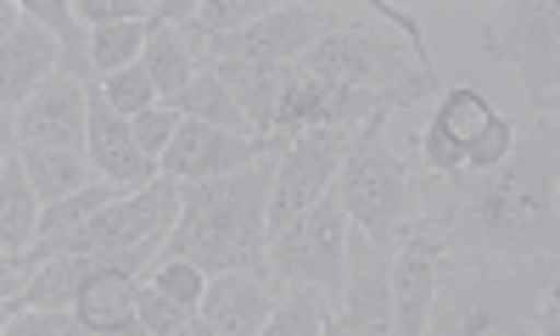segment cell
<instances>
[{
	"mask_svg": "<svg viewBox=\"0 0 560 336\" xmlns=\"http://www.w3.org/2000/svg\"><path fill=\"white\" fill-rule=\"evenodd\" d=\"M319 336H348V331L337 325V314H325V325H319Z\"/></svg>",
	"mask_w": 560,
	"mask_h": 336,
	"instance_id": "obj_44",
	"label": "cell"
},
{
	"mask_svg": "<svg viewBox=\"0 0 560 336\" xmlns=\"http://www.w3.org/2000/svg\"><path fill=\"white\" fill-rule=\"evenodd\" d=\"M560 258H488L438 253L427 336H533L538 309L555 298Z\"/></svg>",
	"mask_w": 560,
	"mask_h": 336,
	"instance_id": "obj_3",
	"label": "cell"
},
{
	"mask_svg": "<svg viewBox=\"0 0 560 336\" xmlns=\"http://www.w3.org/2000/svg\"><path fill=\"white\" fill-rule=\"evenodd\" d=\"M303 73H319L331 84H353V90H404L415 79L438 73V62H415V51L404 45V34L393 28H370L359 18H348L342 28H331L314 51L298 57Z\"/></svg>",
	"mask_w": 560,
	"mask_h": 336,
	"instance_id": "obj_9",
	"label": "cell"
},
{
	"mask_svg": "<svg viewBox=\"0 0 560 336\" xmlns=\"http://www.w3.org/2000/svg\"><path fill=\"white\" fill-rule=\"evenodd\" d=\"M18 309H23L18 298H0V331H7V325H12V314H18Z\"/></svg>",
	"mask_w": 560,
	"mask_h": 336,
	"instance_id": "obj_42",
	"label": "cell"
},
{
	"mask_svg": "<svg viewBox=\"0 0 560 336\" xmlns=\"http://www.w3.org/2000/svg\"><path fill=\"white\" fill-rule=\"evenodd\" d=\"M39 224V197L23 174V163H0V253H28Z\"/></svg>",
	"mask_w": 560,
	"mask_h": 336,
	"instance_id": "obj_24",
	"label": "cell"
},
{
	"mask_svg": "<svg viewBox=\"0 0 560 336\" xmlns=\"http://www.w3.org/2000/svg\"><path fill=\"white\" fill-rule=\"evenodd\" d=\"M432 286H438V253L420 247V242H398V253H393V320H398V336H427Z\"/></svg>",
	"mask_w": 560,
	"mask_h": 336,
	"instance_id": "obj_20",
	"label": "cell"
},
{
	"mask_svg": "<svg viewBox=\"0 0 560 336\" xmlns=\"http://www.w3.org/2000/svg\"><path fill=\"white\" fill-rule=\"evenodd\" d=\"M135 275L124 269V264H113V258H102V269L90 275L84 286H79V298H73V320H79V331L84 336H113L118 325H129L135 320Z\"/></svg>",
	"mask_w": 560,
	"mask_h": 336,
	"instance_id": "obj_19",
	"label": "cell"
},
{
	"mask_svg": "<svg viewBox=\"0 0 560 336\" xmlns=\"http://www.w3.org/2000/svg\"><path fill=\"white\" fill-rule=\"evenodd\" d=\"M275 286L269 280H253V275H208L202 286V303H197V320L213 331V336H258L275 314Z\"/></svg>",
	"mask_w": 560,
	"mask_h": 336,
	"instance_id": "obj_16",
	"label": "cell"
},
{
	"mask_svg": "<svg viewBox=\"0 0 560 336\" xmlns=\"http://www.w3.org/2000/svg\"><path fill=\"white\" fill-rule=\"evenodd\" d=\"M325 314H331V303H325L314 286H287V292L275 298V314L258 336H319Z\"/></svg>",
	"mask_w": 560,
	"mask_h": 336,
	"instance_id": "obj_27",
	"label": "cell"
},
{
	"mask_svg": "<svg viewBox=\"0 0 560 336\" xmlns=\"http://www.w3.org/2000/svg\"><path fill=\"white\" fill-rule=\"evenodd\" d=\"M51 73H57V39H51V28H39L34 18H23L7 34V45H0V107L18 113Z\"/></svg>",
	"mask_w": 560,
	"mask_h": 336,
	"instance_id": "obj_17",
	"label": "cell"
},
{
	"mask_svg": "<svg viewBox=\"0 0 560 336\" xmlns=\"http://www.w3.org/2000/svg\"><path fill=\"white\" fill-rule=\"evenodd\" d=\"M168 107H174V118H197V124H213V129H230V135H253L247 118H242V107L224 95V84H219L213 68H202ZM253 140H258V135H253Z\"/></svg>",
	"mask_w": 560,
	"mask_h": 336,
	"instance_id": "obj_25",
	"label": "cell"
},
{
	"mask_svg": "<svg viewBox=\"0 0 560 336\" xmlns=\"http://www.w3.org/2000/svg\"><path fill=\"white\" fill-rule=\"evenodd\" d=\"M96 84H102V102H107L118 118H140V113L158 107V90H152L147 73H140V62L124 68V73H107V79H96Z\"/></svg>",
	"mask_w": 560,
	"mask_h": 336,
	"instance_id": "obj_31",
	"label": "cell"
},
{
	"mask_svg": "<svg viewBox=\"0 0 560 336\" xmlns=\"http://www.w3.org/2000/svg\"><path fill=\"white\" fill-rule=\"evenodd\" d=\"M84 152V84L51 73L18 107V152Z\"/></svg>",
	"mask_w": 560,
	"mask_h": 336,
	"instance_id": "obj_14",
	"label": "cell"
},
{
	"mask_svg": "<svg viewBox=\"0 0 560 336\" xmlns=\"http://www.w3.org/2000/svg\"><path fill=\"white\" fill-rule=\"evenodd\" d=\"M224 95L242 107L247 129L269 147V129H275V113H280V95L292 84V62H213Z\"/></svg>",
	"mask_w": 560,
	"mask_h": 336,
	"instance_id": "obj_18",
	"label": "cell"
},
{
	"mask_svg": "<svg viewBox=\"0 0 560 336\" xmlns=\"http://www.w3.org/2000/svg\"><path fill=\"white\" fill-rule=\"evenodd\" d=\"M477 45H482V57L516 68L538 118H555V107H560V12L549 0H504V7H493Z\"/></svg>",
	"mask_w": 560,
	"mask_h": 336,
	"instance_id": "obj_6",
	"label": "cell"
},
{
	"mask_svg": "<svg viewBox=\"0 0 560 336\" xmlns=\"http://www.w3.org/2000/svg\"><path fill=\"white\" fill-rule=\"evenodd\" d=\"M174 129H179V118H174V107H163V102H158L152 113L129 118V135H135V147H140V158H147V163H163Z\"/></svg>",
	"mask_w": 560,
	"mask_h": 336,
	"instance_id": "obj_34",
	"label": "cell"
},
{
	"mask_svg": "<svg viewBox=\"0 0 560 336\" xmlns=\"http://www.w3.org/2000/svg\"><path fill=\"white\" fill-rule=\"evenodd\" d=\"M147 286H158V292L174 303V309H185V314H197V303H202V286H208V275L197 269V264H185V258H158L147 275H140Z\"/></svg>",
	"mask_w": 560,
	"mask_h": 336,
	"instance_id": "obj_30",
	"label": "cell"
},
{
	"mask_svg": "<svg viewBox=\"0 0 560 336\" xmlns=\"http://www.w3.org/2000/svg\"><path fill=\"white\" fill-rule=\"evenodd\" d=\"M140 45H147V23H118V28H96L90 34V73L107 79L140 62Z\"/></svg>",
	"mask_w": 560,
	"mask_h": 336,
	"instance_id": "obj_28",
	"label": "cell"
},
{
	"mask_svg": "<svg viewBox=\"0 0 560 336\" xmlns=\"http://www.w3.org/2000/svg\"><path fill=\"white\" fill-rule=\"evenodd\" d=\"M510 147H516V129H510L504 113H493V124L482 129V140H471V147H465L459 169H465V174H488V169H499V163L510 158Z\"/></svg>",
	"mask_w": 560,
	"mask_h": 336,
	"instance_id": "obj_32",
	"label": "cell"
},
{
	"mask_svg": "<svg viewBox=\"0 0 560 336\" xmlns=\"http://www.w3.org/2000/svg\"><path fill=\"white\" fill-rule=\"evenodd\" d=\"M140 73L152 79L158 102L168 107L174 95H179L185 84H191L202 68H197L191 45H185V34H179L174 23H158V18H147V45H140Z\"/></svg>",
	"mask_w": 560,
	"mask_h": 336,
	"instance_id": "obj_21",
	"label": "cell"
},
{
	"mask_svg": "<svg viewBox=\"0 0 560 336\" xmlns=\"http://www.w3.org/2000/svg\"><path fill=\"white\" fill-rule=\"evenodd\" d=\"M23 23V0H0V45H7V34Z\"/></svg>",
	"mask_w": 560,
	"mask_h": 336,
	"instance_id": "obj_40",
	"label": "cell"
},
{
	"mask_svg": "<svg viewBox=\"0 0 560 336\" xmlns=\"http://www.w3.org/2000/svg\"><path fill=\"white\" fill-rule=\"evenodd\" d=\"M348 12L342 7H325V0H280V7L269 18H258L253 28L242 34H197L191 23H185V45H191V57L197 68H213V62H298L303 51H314V45L342 28Z\"/></svg>",
	"mask_w": 560,
	"mask_h": 336,
	"instance_id": "obj_7",
	"label": "cell"
},
{
	"mask_svg": "<svg viewBox=\"0 0 560 336\" xmlns=\"http://www.w3.org/2000/svg\"><path fill=\"white\" fill-rule=\"evenodd\" d=\"M387 124L393 118H370L353 140V152L342 158L337 179H331V197L342 202L348 224L370 242H382L398 253L404 230L415 219V169L393 152L387 140Z\"/></svg>",
	"mask_w": 560,
	"mask_h": 336,
	"instance_id": "obj_4",
	"label": "cell"
},
{
	"mask_svg": "<svg viewBox=\"0 0 560 336\" xmlns=\"http://www.w3.org/2000/svg\"><path fill=\"white\" fill-rule=\"evenodd\" d=\"M18 158V113L0 107V163H12Z\"/></svg>",
	"mask_w": 560,
	"mask_h": 336,
	"instance_id": "obj_38",
	"label": "cell"
},
{
	"mask_svg": "<svg viewBox=\"0 0 560 336\" xmlns=\"http://www.w3.org/2000/svg\"><path fill=\"white\" fill-rule=\"evenodd\" d=\"M370 12H376V18H387L393 28H404V45H409V51H415V62H432V51H427V34H420L415 12L393 7V0H370Z\"/></svg>",
	"mask_w": 560,
	"mask_h": 336,
	"instance_id": "obj_37",
	"label": "cell"
},
{
	"mask_svg": "<svg viewBox=\"0 0 560 336\" xmlns=\"http://www.w3.org/2000/svg\"><path fill=\"white\" fill-rule=\"evenodd\" d=\"M533 336H560V303H555V298L538 309V320H533Z\"/></svg>",
	"mask_w": 560,
	"mask_h": 336,
	"instance_id": "obj_39",
	"label": "cell"
},
{
	"mask_svg": "<svg viewBox=\"0 0 560 336\" xmlns=\"http://www.w3.org/2000/svg\"><path fill=\"white\" fill-rule=\"evenodd\" d=\"M280 7V0H197V12H191V28L219 39V34H242L253 28L258 18H269Z\"/></svg>",
	"mask_w": 560,
	"mask_h": 336,
	"instance_id": "obj_29",
	"label": "cell"
},
{
	"mask_svg": "<svg viewBox=\"0 0 560 336\" xmlns=\"http://www.w3.org/2000/svg\"><path fill=\"white\" fill-rule=\"evenodd\" d=\"M135 320L147 325L152 336H168V331H179V325L191 320V314H185V309H174V303L158 292V286H147V280H140V286H135Z\"/></svg>",
	"mask_w": 560,
	"mask_h": 336,
	"instance_id": "obj_35",
	"label": "cell"
},
{
	"mask_svg": "<svg viewBox=\"0 0 560 336\" xmlns=\"http://www.w3.org/2000/svg\"><path fill=\"white\" fill-rule=\"evenodd\" d=\"M258 158H269L264 140L230 135V129H213V124H197V118H179V129H174V140H168L158 174H168L174 185H191V179L242 174V169H253Z\"/></svg>",
	"mask_w": 560,
	"mask_h": 336,
	"instance_id": "obj_12",
	"label": "cell"
},
{
	"mask_svg": "<svg viewBox=\"0 0 560 336\" xmlns=\"http://www.w3.org/2000/svg\"><path fill=\"white\" fill-rule=\"evenodd\" d=\"M404 242L432 253L560 258V129L538 118L488 174L415 169V219Z\"/></svg>",
	"mask_w": 560,
	"mask_h": 336,
	"instance_id": "obj_1",
	"label": "cell"
},
{
	"mask_svg": "<svg viewBox=\"0 0 560 336\" xmlns=\"http://www.w3.org/2000/svg\"><path fill=\"white\" fill-rule=\"evenodd\" d=\"M348 213L342 202L325 190V197L298 213L280 235H269V286L287 292V286H314L325 303L342 298V275H348Z\"/></svg>",
	"mask_w": 560,
	"mask_h": 336,
	"instance_id": "obj_8",
	"label": "cell"
},
{
	"mask_svg": "<svg viewBox=\"0 0 560 336\" xmlns=\"http://www.w3.org/2000/svg\"><path fill=\"white\" fill-rule=\"evenodd\" d=\"M23 18H34L39 28H51L57 39V73L73 79V84H90V34L84 23L73 18V0H23Z\"/></svg>",
	"mask_w": 560,
	"mask_h": 336,
	"instance_id": "obj_22",
	"label": "cell"
},
{
	"mask_svg": "<svg viewBox=\"0 0 560 336\" xmlns=\"http://www.w3.org/2000/svg\"><path fill=\"white\" fill-rule=\"evenodd\" d=\"M168 336H213V331H208V325H202V320H197V314H191V320H185V325H179V331H168Z\"/></svg>",
	"mask_w": 560,
	"mask_h": 336,
	"instance_id": "obj_41",
	"label": "cell"
},
{
	"mask_svg": "<svg viewBox=\"0 0 560 336\" xmlns=\"http://www.w3.org/2000/svg\"><path fill=\"white\" fill-rule=\"evenodd\" d=\"M337 325L348 336H398L393 320V247L370 242V235H348V275L337 298Z\"/></svg>",
	"mask_w": 560,
	"mask_h": 336,
	"instance_id": "obj_11",
	"label": "cell"
},
{
	"mask_svg": "<svg viewBox=\"0 0 560 336\" xmlns=\"http://www.w3.org/2000/svg\"><path fill=\"white\" fill-rule=\"evenodd\" d=\"M359 129H303L298 140H287V147L275 152V185H269V213H264L269 235H280L298 213H308L325 190H331Z\"/></svg>",
	"mask_w": 560,
	"mask_h": 336,
	"instance_id": "obj_10",
	"label": "cell"
},
{
	"mask_svg": "<svg viewBox=\"0 0 560 336\" xmlns=\"http://www.w3.org/2000/svg\"><path fill=\"white\" fill-rule=\"evenodd\" d=\"M0 336H84V331H79V320L62 314V309H18L12 325L0 331Z\"/></svg>",
	"mask_w": 560,
	"mask_h": 336,
	"instance_id": "obj_36",
	"label": "cell"
},
{
	"mask_svg": "<svg viewBox=\"0 0 560 336\" xmlns=\"http://www.w3.org/2000/svg\"><path fill=\"white\" fill-rule=\"evenodd\" d=\"M113 336H152V331H147V325H140V320H129V325H118Z\"/></svg>",
	"mask_w": 560,
	"mask_h": 336,
	"instance_id": "obj_43",
	"label": "cell"
},
{
	"mask_svg": "<svg viewBox=\"0 0 560 336\" xmlns=\"http://www.w3.org/2000/svg\"><path fill=\"white\" fill-rule=\"evenodd\" d=\"M269 185L275 158H258L242 174L179 185V219L163 242V258H185L202 275H253L269 280Z\"/></svg>",
	"mask_w": 560,
	"mask_h": 336,
	"instance_id": "obj_2",
	"label": "cell"
},
{
	"mask_svg": "<svg viewBox=\"0 0 560 336\" xmlns=\"http://www.w3.org/2000/svg\"><path fill=\"white\" fill-rule=\"evenodd\" d=\"M73 18L84 23V34L118 28V23H147L152 18V0H73Z\"/></svg>",
	"mask_w": 560,
	"mask_h": 336,
	"instance_id": "obj_33",
	"label": "cell"
},
{
	"mask_svg": "<svg viewBox=\"0 0 560 336\" xmlns=\"http://www.w3.org/2000/svg\"><path fill=\"white\" fill-rule=\"evenodd\" d=\"M84 158H90V169H96V179H107L118 190H140V185L158 179V163L140 158L135 135H129V118H118L102 102L96 79L84 84Z\"/></svg>",
	"mask_w": 560,
	"mask_h": 336,
	"instance_id": "obj_13",
	"label": "cell"
},
{
	"mask_svg": "<svg viewBox=\"0 0 560 336\" xmlns=\"http://www.w3.org/2000/svg\"><path fill=\"white\" fill-rule=\"evenodd\" d=\"M102 269V258H45L34 275H28V286H23V309H73V298H79V286Z\"/></svg>",
	"mask_w": 560,
	"mask_h": 336,
	"instance_id": "obj_26",
	"label": "cell"
},
{
	"mask_svg": "<svg viewBox=\"0 0 560 336\" xmlns=\"http://www.w3.org/2000/svg\"><path fill=\"white\" fill-rule=\"evenodd\" d=\"M174 219H179V185L168 174H158L152 185L124 190V197L107 202L90 224H79L57 258H113L140 280L163 258V242H168Z\"/></svg>",
	"mask_w": 560,
	"mask_h": 336,
	"instance_id": "obj_5",
	"label": "cell"
},
{
	"mask_svg": "<svg viewBox=\"0 0 560 336\" xmlns=\"http://www.w3.org/2000/svg\"><path fill=\"white\" fill-rule=\"evenodd\" d=\"M493 102L482 90H471V84H448L443 95H438V113H432V124L420 129V158H427V174H454L459 169V158H465V147L471 140H482V129L493 124Z\"/></svg>",
	"mask_w": 560,
	"mask_h": 336,
	"instance_id": "obj_15",
	"label": "cell"
},
{
	"mask_svg": "<svg viewBox=\"0 0 560 336\" xmlns=\"http://www.w3.org/2000/svg\"><path fill=\"white\" fill-rule=\"evenodd\" d=\"M18 163H23V174H28V185H34L39 208H51V202L73 197V190L96 185V169H90L84 152H28V147H23Z\"/></svg>",
	"mask_w": 560,
	"mask_h": 336,
	"instance_id": "obj_23",
	"label": "cell"
}]
</instances>
